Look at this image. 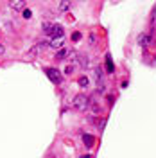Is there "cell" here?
I'll return each instance as SVG.
<instances>
[{
    "label": "cell",
    "instance_id": "1",
    "mask_svg": "<svg viewBox=\"0 0 156 158\" xmlns=\"http://www.w3.org/2000/svg\"><path fill=\"white\" fill-rule=\"evenodd\" d=\"M43 31H45L47 36H50L52 40H58V38H63V36H65V29H63L61 25H58V23H52V25H50L49 22H45V23H43Z\"/></svg>",
    "mask_w": 156,
    "mask_h": 158
},
{
    "label": "cell",
    "instance_id": "2",
    "mask_svg": "<svg viewBox=\"0 0 156 158\" xmlns=\"http://www.w3.org/2000/svg\"><path fill=\"white\" fill-rule=\"evenodd\" d=\"M88 102H90V99L84 95V94H77L76 97H74V108L79 110V111H84V110L88 108Z\"/></svg>",
    "mask_w": 156,
    "mask_h": 158
},
{
    "label": "cell",
    "instance_id": "3",
    "mask_svg": "<svg viewBox=\"0 0 156 158\" xmlns=\"http://www.w3.org/2000/svg\"><path fill=\"white\" fill-rule=\"evenodd\" d=\"M45 74H47V77H49L54 85H59V83L63 81V76H61V72H59L58 69H47Z\"/></svg>",
    "mask_w": 156,
    "mask_h": 158
},
{
    "label": "cell",
    "instance_id": "4",
    "mask_svg": "<svg viewBox=\"0 0 156 158\" xmlns=\"http://www.w3.org/2000/svg\"><path fill=\"white\" fill-rule=\"evenodd\" d=\"M72 54H74V50H72V49L59 47V52L56 54V58H58V59H65V58H68V56H72Z\"/></svg>",
    "mask_w": 156,
    "mask_h": 158
},
{
    "label": "cell",
    "instance_id": "5",
    "mask_svg": "<svg viewBox=\"0 0 156 158\" xmlns=\"http://www.w3.org/2000/svg\"><path fill=\"white\" fill-rule=\"evenodd\" d=\"M9 6L14 11H22L25 7V0H9Z\"/></svg>",
    "mask_w": 156,
    "mask_h": 158
},
{
    "label": "cell",
    "instance_id": "6",
    "mask_svg": "<svg viewBox=\"0 0 156 158\" xmlns=\"http://www.w3.org/2000/svg\"><path fill=\"white\" fill-rule=\"evenodd\" d=\"M151 40H153V36H147V34H140V36H138V45L146 49L147 45L151 43Z\"/></svg>",
    "mask_w": 156,
    "mask_h": 158
},
{
    "label": "cell",
    "instance_id": "7",
    "mask_svg": "<svg viewBox=\"0 0 156 158\" xmlns=\"http://www.w3.org/2000/svg\"><path fill=\"white\" fill-rule=\"evenodd\" d=\"M77 63L81 69H88L90 67V61H88V56H84V54H79L77 56Z\"/></svg>",
    "mask_w": 156,
    "mask_h": 158
},
{
    "label": "cell",
    "instance_id": "8",
    "mask_svg": "<svg viewBox=\"0 0 156 158\" xmlns=\"http://www.w3.org/2000/svg\"><path fill=\"white\" fill-rule=\"evenodd\" d=\"M70 7H72V0H61V2H59V11H61V13L70 11Z\"/></svg>",
    "mask_w": 156,
    "mask_h": 158
},
{
    "label": "cell",
    "instance_id": "9",
    "mask_svg": "<svg viewBox=\"0 0 156 158\" xmlns=\"http://www.w3.org/2000/svg\"><path fill=\"white\" fill-rule=\"evenodd\" d=\"M106 70L109 72V74L115 70V67H113V59H111V56H109V54L106 56Z\"/></svg>",
    "mask_w": 156,
    "mask_h": 158
},
{
    "label": "cell",
    "instance_id": "10",
    "mask_svg": "<svg viewBox=\"0 0 156 158\" xmlns=\"http://www.w3.org/2000/svg\"><path fill=\"white\" fill-rule=\"evenodd\" d=\"M93 77H95V81H97L99 85L102 86V72H101V69H99V67L93 70Z\"/></svg>",
    "mask_w": 156,
    "mask_h": 158
},
{
    "label": "cell",
    "instance_id": "11",
    "mask_svg": "<svg viewBox=\"0 0 156 158\" xmlns=\"http://www.w3.org/2000/svg\"><path fill=\"white\" fill-rule=\"evenodd\" d=\"M83 140H84V146H86L88 149L92 148V146H93V142H95V140H93V137H92V135H84V137H83Z\"/></svg>",
    "mask_w": 156,
    "mask_h": 158
},
{
    "label": "cell",
    "instance_id": "12",
    "mask_svg": "<svg viewBox=\"0 0 156 158\" xmlns=\"http://www.w3.org/2000/svg\"><path fill=\"white\" fill-rule=\"evenodd\" d=\"M61 43H63V38L52 40V41L49 43V47H50V49H59V47H61Z\"/></svg>",
    "mask_w": 156,
    "mask_h": 158
},
{
    "label": "cell",
    "instance_id": "13",
    "mask_svg": "<svg viewBox=\"0 0 156 158\" xmlns=\"http://www.w3.org/2000/svg\"><path fill=\"white\" fill-rule=\"evenodd\" d=\"M79 85H81L83 88H86V86H88V77H84V76H83V77L79 79Z\"/></svg>",
    "mask_w": 156,
    "mask_h": 158
},
{
    "label": "cell",
    "instance_id": "14",
    "mask_svg": "<svg viewBox=\"0 0 156 158\" xmlns=\"http://www.w3.org/2000/svg\"><path fill=\"white\" fill-rule=\"evenodd\" d=\"M81 40V32H74L72 34V41H79Z\"/></svg>",
    "mask_w": 156,
    "mask_h": 158
},
{
    "label": "cell",
    "instance_id": "15",
    "mask_svg": "<svg viewBox=\"0 0 156 158\" xmlns=\"http://www.w3.org/2000/svg\"><path fill=\"white\" fill-rule=\"evenodd\" d=\"M95 32H92V34H90V45H93V43H95Z\"/></svg>",
    "mask_w": 156,
    "mask_h": 158
},
{
    "label": "cell",
    "instance_id": "16",
    "mask_svg": "<svg viewBox=\"0 0 156 158\" xmlns=\"http://www.w3.org/2000/svg\"><path fill=\"white\" fill-rule=\"evenodd\" d=\"M154 20H156V7H153V13H151V22L154 23Z\"/></svg>",
    "mask_w": 156,
    "mask_h": 158
},
{
    "label": "cell",
    "instance_id": "17",
    "mask_svg": "<svg viewBox=\"0 0 156 158\" xmlns=\"http://www.w3.org/2000/svg\"><path fill=\"white\" fill-rule=\"evenodd\" d=\"M72 72H74V65H70V67L65 69V74H72Z\"/></svg>",
    "mask_w": 156,
    "mask_h": 158
},
{
    "label": "cell",
    "instance_id": "18",
    "mask_svg": "<svg viewBox=\"0 0 156 158\" xmlns=\"http://www.w3.org/2000/svg\"><path fill=\"white\" fill-rule=\"evenodd\" d=\"M23 11V16H25V18H31V11L29 9H22Z\"/></svg>",
    "mask_w": 156,
    "mask_h": 158
},
{
    "label": "cell",
    "instance_id": "19",
    "mask_svg": "<svg viewBox=\"0 0 156 158\" xmlns=\"http://www.w3.org/2000/svg\"><path fill=\"white\" fill-rule=\"evenodd\" d=\"M0 54H4V47L2 45H0Z\"/></svg>",
    "mask_w": 156,
    "mask_h": 158
},
{
    "label": "cell",
    "instance_id": "20",
    "mask_svg": "<svg viewBox=\"0 0 156 158\" xmlns=\"http://www.w3.org/2000/svg\"><path fill=\"white\" fill-rule=\"evenodd\" d=\"M79 2H81V0H79Z\"/></svg>",
    "mask_w": 156,
    "mask_h": 158
}]
</instances>
